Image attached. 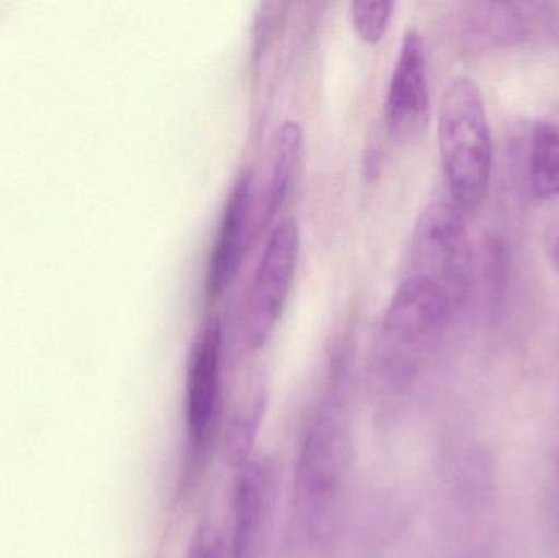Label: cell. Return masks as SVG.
I'll use <instances>...</instances> for the list:
<instances>
[{"label": "cell", "mask_w": 559, "mask_h": 558, "mask_svg": "<svg viewBox=\"0 0 559 558\" xmlns=\"http://www.w3.org/2000/svg\"><path fill=\"white\" fill-rule=\"evenodd\" d=\"M439 150L453 202L478 209L491 183L492 133L481 88L469 75H455L443 88Z\"/></svg>", "instance_id": "6da1fadb"}, {"label": "cell", "mask_w": 559, "mask_h": 558, "mask_svg": "<svg viewBox=\"0 0 559 558\" xmlns=\"http://www.w3.org/2000/svg\"><path fill=\"white\" fill-rule=\"evenodd\" d=\"M449 298L465 304L473 281V249L459 206L432 202L417 216L411 233L407 272Z\"/></svg>", "instance_id": "7a4b0ae2"}, {"label": "cell", "mask_w": 559, "mask_h": 558, "mask_svg": "<svg viewBox=\"0 0 559 558\" xmlns=\"http://www.w3.org/2000/svg\"><path fill=\"white\" fill-rule=\"evenodd\" d=\"M352 451L347 409L325 403L308 423L296 464V495L312 518H322L337 498L350 468Z\"/></svg>", "instance_id": "3957f363"}, {"label": "cell", "mask_w": 559, "mask_h": 558, "mask_svg": "<svg viewBox=\"0 0 559 558\" xmlns=\"http://www.w3.org/2000/svg\"><path fill=\"white\" fill-rule=\"evenodd\" d=\"M278 474L267 458L239 468L233 508V558H271L277 539Z\"/></svg>", "instance_id": "277c9868"}, {"label": "cell", "mask_w": 559, "mask_h": 558, "mask_svg": "<svg viewBox=\"0 0 559 558\" xmlns=\"http://www.w3.org/2000/svg\"><path fill=\"white\" fill-rule=\"evenodd\" d=\"M299 256L296 219L285 218L272 229L255 271L248 301V336L252 347L271 337L288 298Z\"/></svg>", "instance_id": "5b68a950"}, {"label": "cell", "mask_w": 559, "mask_h": 558, "mask_svg": "<svg viewBox=\"0 0 559 558\" xmlns=\"http://www.w3.org/2000/svg\"><path fill=\"white\" fill-rule=\"evenodd\" d=\"M223 327L218 317H210L197 333L187 364L186 425L193 451L206 448L222 402Z\"/></svg>", "instance_id": "8992f818"}, {"label": "cell", "mask_w": 559, "mask_h": 558, "mask_svg": "<svg viewBox=\"0 0 559 558\" xmlns=\"http://www.w3.org/2000/svg\"><path fill=\"white\" fill-rule=\"evenodd\" d=\"M430 114L429 71L423 36L407 29L388 85L384 115L396 140H413L426 128Z\"/></svg>", "instance_id": "52a82bcc"}, {"label": "cell", "mask_w": 559, "mask_h": 558, "mask_svg": "<svg viewBox=\"0 0 559 558\" xmlns=\"http://www.w3.org/2000/svg\"><path fill=\"white\" fill-rule=\"evenodd\" d=\"M252 170L242 169L233 183L231 193L226 200L219 222L218 235L213 245L206 269V295L219 297L235 281L245 254L248 238L249 213L252 205Z\"/></svg>", "instance_id": "ba28073f"}, {"label": "cell", "mask_w": 559, "mask_h": 558, "mask_svg": "<svg viewBox=\"0 0 559 558\" xmlns=\"http://www.w3.org/2000/svg\"><path fill=\"white\" fill-rule=\"evenodd\" d=\"M302 146V128L296 120H285L275 131L272 150L271 180L259 213V228L269 225L285 202L292 186V177L298 166Z\"/></svg>", "instance_id": "9c48e42d"}, {"label": "cell", "mask_w": 559, "mask_h": 558, "mask_svg": "<svg viewBox=\"0 0 559 558\" xmlns=\"http://www.w3.org/2000/svg\"><path fill=\"white\" fill-rule=\"evenodd\" d=\"M528 180L540 199L559 197V120L545 118L535 124L528 154Z\"/></svg>", "instance_id": "30bf717a"}, {"label": "cell", "mask_w": 559, "mask_h": 558, "mask_svg": "<svg viewBox=\"0 0 559 558\" xmlns=\"http://www.w3.org/2000/svg\"><path fill=\"white\" fill-rule=\"evenodd\" d=\"M265 408H267V395L264 390L255 387L251 392L242 395L229 415L228 425H226V455L238 468L252 459V448L264 422Z\"/></svg>", "instance_id": "8fae6325"}, {"label": "cell", "mask_w": 559, "mask_h": 558, "mask_svg": "<svg viewBox=\"0 0 559 558\" xmlns=\"http://www.w3.org/2000/svg\"><path fill=\"white\" fill-rule=\"evenodd\" d=\"M393 10L391 0H354L350 3L352 22L365 41L377 43L386 32Z\"/></svg>", "instance_id": "7c38bea8"}, {"label": "cell", "mask_w": 559, "mask_h": 558, "mask_svg": "<svg viewBox=\"0 0 559 558\" xmlns=\"http://www.w3.org/2000/svg\"><path fill=\"white\" fill-rule=\"evenodd\" d=\"M183 558H225L222 534L216 526L202 524L193 534Z\"/></svg>", "instance_id": "4fadbf2b"}, {"label": "cell", "mask_w": 559, "mask_h": 558, "mask_svg": "<svg viewBox=\"0 0 559 558\" xmlns=\"http://www.w3.org/2000/svg\"><path fill=\"white\" fill-rule=\"evenodd\" d=\"M280 13V3L265 2L262 3L258 12V22H255V38H258V51H261L271 29L274 28Z\"/></svg>", "instance_id": "5bb4252c"}, {"label": "cell", "mask_w": 559, "mask_h": 558, "mask_svg": "<svg viewBox=\"0 0 559 558\" xmlns=\"http://www.w3.org/2000/svg\"><path fill=\"white\" fill-rule=\"evenodd\" d=\"M554 259H555V265H557L558 274H559V239H558L557 246H555Z\"/></svg>", "instance_id": "9a60e30c"}]
</instances>
